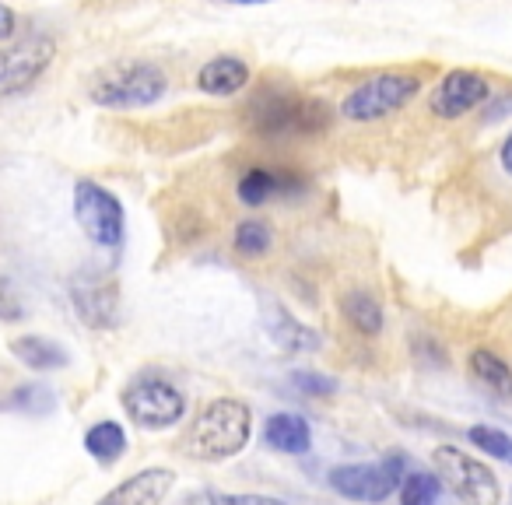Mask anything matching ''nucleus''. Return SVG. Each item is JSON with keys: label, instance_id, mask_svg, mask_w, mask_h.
Instances as JSON below:
<instances>
[{"label": "nucleus", "instance_id": "393cba45", "mask_svg": "<svg viewBox=\"0 0 512 505\" xmlns=\"http://www.w3.org/2000/svg\"><path fill=\"white\" fill-rule=\"evenodd\" d=\"M467 439H470V446L488 453L491 460L509 463L512 467V435L509 432H502V428H495V425H470Z\"/></svg>", "mask_w": 512, "mask_h": 505}, {"label": "nucleus", "instance_id": "f8f14e48", "mask_svg": "<svg viewBox=\"0 0 512 505\" xmlns=\"http://www.w3.org/2000/svg\"><path fill=\"white\" fill-rule=\"evenodd\" d=\"M306 190V176L288 165H249L235 183V197L246 207H264L271 200H292Z\"/></svg>", "mask_w": 512, "mask_h": 505}, {"label": "nucleus", "instance_id": "6ab92c4d", "mask_svg": "<svg viewBox=\"0 0 512 505\" xmlns=\"http://www.w3.org/2000/svg\"><path fill=\"white\" fill-rule=\"evenodd\" d=\"M85 453L102 467H113L116 460H123L127 456V432H123L120 421H95L85 432Z\"/></svg>", "mask_w": 512, "mask_h": 505}, {"label": "nucleus", "instance_id": "9d476101", "mask_svg": "<svg viewBox=\"0 0 512 505\" xmlns=\"http://www.w3.org/2000/svg\"><path fill=\"white\" fill-rule=\"evenodd\" d=\"M491 99V81L481 71H467V67H456V71L442 74V81L428 95V113L439 116V120H463L467 113L481 109Z\"/></svg>", "mask_w": 512, "mask_h": 505}, {"label": "nucleus", "instance_id": "4be33fe9", "mask_svg": "<svg viewBox=\"0 0 512 505\" xmlns=\"http://www.w3.org/2000/svg\"><path fill=\"white\" fill-rule=\"evenodd\" d=\"M4 407H11V411H18V414H29V418H46V414H53V407H57V393L43 383H25L11 390Z\"/></svg>", "mask_w": 512, "mask_h": 505}, {"label": "nucleus", "instance_id": "412c9836", "mask_svg": "<svg viewBox=\"0 0 512 505\" xmlns=\"http://www.w3.org/2000/svg\"><path fill=\"white\" fill-rule=\"evenodd\" d=\"M232 246H235V253H239V257H246V260L267 257V253H271V246H274L271 225H267V221H260V218H242L239 225H235Z\"/></svg>", "mask_w": 512, "mask_h": 505}, {"label": "nucleus", "instance_id": "ddd939ff", "mask_svg": "<svg viewBox=\"0 0 512 505\" xmlns=\"http://www.w3.org/2000/svg\"><path fill=\"white\" fill-rule=\"evenodd\" d=\"M172 484H176V474L169 467H144L137 474L123 477L95 505H165Z\"/></svg>", "mask_w": 512, "mask_h": 505}, {"label": "nucleus", "instance_id": "a211bd4d", "mask_svg": "<svg viewBox=\"0 0 512 505\" xmlns=\"http://www.w3.org/2000/svg\"><path fill=\"white\" fill-rule=\"evenodd\" d=\"M341 316L348 320V327L362 337H379L383 334V306L372 292L365 288H351L341 295Z\"/></svg>", "mask_w": 512, "mask_h": 505}, {"label": "nucleus", "instance_id": "f257e3e1", "mask_svg": "<svg viewBox=\"0 0 512 505\" xmlns=\"http://www.w3.org/2000/svg\"><path fill=\"white\" fill-rule=\"evenodd\" d=\"M242 120L253 137L267 144H292L327 134L334 123V109L309 92H299L288 81H264L256 85L242 106Z\"/></svg>", "mask_w": 512, "mask_h": 505}, {"label": "nucleus", "instance_id": "b1692460", "mask_svg": "<svg viewBox=\"0 0 512 505\" xmlns=\"http://www.w3.org/2000/svg\"><path fill=\"white\" fill-rule=\"evenodd\" d=\"M183 505H288L278 495H260V491H214L200 488L183 498Z\"/></svg>", "mask_w": 512, "mask_h": 505}, {"label": "nucleus", "instance_id": "9b49d317", "mask_svg": "<svg viewBox=\"0 0 512 505\" xmlns=\"http://www.w3.org/2000/svg\"><path fill=\"white\" fill-rule=\"evenodd\" d=\"M71 306L85 327L109 330L120 316V288L106 271H81L71 281Z\"/></svg>", "mask_w": 512, "mask_h": 505}, {"label": "nucleus", "instance_id": "7ed1b4c3", "mask_svg": "<svg viewBox=\"0 0 512 505\" xmlns=\"http://www.w3.org/2000/svg\"><path fill=\"white\" fill-rule=\"evenodd\" d=\"M169 92V74L151 60H120L99 71L88 85V99L102 109H144Z\"/></svg>", "mask_w": 512, "mask_h": 505}, {"label": "nucleus", "instance_id": "f03ea898", "mask_svg": "<svg viewBox=\"0 0 512 505\" xmlns=\"http://www.w3.org/2000/svg\"><path fill=\"white\" fill-rule=\"evenodd\" d=\"M253 435V411L239 397H218L193 418L179 453L197 463H221L239 456Z\"/></svg>", "mask_w": 512, "mask_h": 505}, {"label": "nucleus", "instance_id": "6e6552de", "mask_svg": "<svg viewBox=\"0 0 512 505\" xmlns=\"http://www.w3.org/2000/svg\"><path fill=\"white\" fill-rule=\"evenodd\" d=\"M407 474V456L390 453L376 463H341L330 470V488L348 502L383 505L390 495L400 491V481Z\"/></svg>", "mask_w": 512, "mask_h": 505}, {"label": "nucleus", "instance_id": "2eb2a0df", "mask_svg": "<svg viewBox=\"0 0 512 505\" xmlns=\"http://www.w3.org/2000/svg\"><path fill=\"white\" fill-rule=\"evenodd\" d=\"M8 351L18 358V365H25V369H32V372H60L71 365V351L43 334L11 337Z\"/></svg>", "mask_w": 512, "mask_h": 505}, {"label": "nucleus", "instance_id": "c85d7f7f", "mask_svg": "<svg viewBox=\"0 0 512 505\" xmlns=\"http://www.w3.org/2000/svg\"><path fill=\"white\" fill-rule=\"evenodd\" d=\"M498 169L512 179V130H509V137L502 141V148H498Z\"/></svg>", "mask_w": 512, "mask_h": 505}, {"label": "nucleus", "instance_id": "1a4fd4ad", "mask_svg": "<svg viewBox=\"0 0 512 505\" xmlns=\"http://www.w3.org/2000/svg\"><path fill=\"white\" fill-rule=\"evenodd\" d=\"M57 43L50 36H29L0 46V99L22 95L50 71Z\"/></svg>", "mask_w": 512, "mask_h": 505}, {"label": "nucleus", "instance_id": "20e7f679", "mask_svg": "<svg viewBox=\"0 0 512 505\" xmlns=\"http://www.w3.org/2000/svg\"><path fill=\"white\" fill-rule=\"evenodd\" d=\"M418 92H421L418 74L383 71V74H372V78L358 81L341 99L337 113L348 123H379V120H386V116L400 113L404 106H411Z\"/></svg>", "mask_w": 512, "mask_h": 505}, {"label": "nucleus", "instance_id": "aec40b11", "mask_svg": "<svg viewBox=\"0 0 512 505\" xmlns=\"http://www.w3.org/2000/svg\"><path fill=\"white\" fill-rule=\"evenodd\" d=\"M267 330H271L274 344H281V348H288V351H316L320 348L316 330L302 327V323L292 320L285 309H271V313H267Z\"/></svg>", "mask_w": 512, "mask_h": 505}, {"label": "nucleus", "instance_id": "c756f323", "mask_svg": "<svg viewBox=\"0 0 512 505\" xmlns=\"http://www.w3.org/2000/svg\"><path fill=\"white\" fill-rule=\"evenodd\" d=\"M225 4H239V8H253V4H267V0H225Z\"/></svg>", "mask_w": 512, "mask_h": 505}, {"label": "nucleus", "instance_id": "f3484780", "mask_svg": "<svg viewBox=\"0 0 512 505\" xmlns=\"http://www.w3.org/2000/svg\"><path fill=\"white\" fill-rule=\"evenodd\" d=\"M467 369L491 397L512 400V365L502 355H495L491 348H474L467 355Z\"/></svg>", "mask_w": 512, "mask_h": 505}, {"label": "nucleus", "instance_id": "cd10ccee", "mask_svg": "<svg viewBox=\"0 0 512 505\" xmlns=\"http://www.w3.org/2000/svg\"><path fill=\"white\" fill-rule=\"evenodd\" d=\"M15 32H18V15L0 0V43H11Z\"/></svg>", "mask_w": 512, "mask_h": 505}, {"label": "nucleus", "instance_id": "423d86ee", "mask_svg": "<svg viewBox=\"0 0 512 505\" xmlns=\"http://www.w3.org/2000/svg\"><path fill=\"white\" fill-rule=\"evenodd\" d=\"M432 463L439 481L460 498L463 505H502V484L495 470L460 446H435Z\"/></svg>", "mask_w": 512, "mask_h": 505}, {"label": "nucleus", "instance_id": "4468645a", "mask_svg": "<svg viewBox=\"0 0 512 505\" xmlns=\"http://www.w3.org/2000/svg\"><path fill=\"white\" fill-rule=\"evenodd\" d=\"M264 442L267 449L274 453H285V456H302L313 449V428L302 414H292V411H278L267 418L264 425Z\"/></svg>", "mask_w": 512, "mask_h": 505}, {"label": "nucleus", "instance_id": "dca6fc26", "mask_svg": "<svg viewBox=\"0 0 512 505\" xmlns=\"http://www.w3.org/2000/svg\"><path fill=\"white\" fill-rule=\"evenodd\" d=\"M249 85V64L239 57H211L197 71V88L214 99H228V95H239Z\"/></svg>", "mask_w": 512, "mask_h": 505}, {"label": "nucleus", "instance_id": "0eeeda50", "mask_svg": "<svg viewBox=\"0 0 512 505\" xmlns=\"http://www.w3.org/2000/svg\"><path fill=\"white\" fill-rule=\"evenodd\" d=\"M74 221L88 242L99 249H120L123 235H127V211H123L120 197L106 190L95 179H78L74 183Z\"/></svg>", "mask_w": 512, "mask_h": 505}, {"label": "nucleus", "instance_id": "39448f33", "mask_svg": "<svg viewBox=\"0 0 512 505\" xmlns=\"http://www.w3.org/2000/svg\"><path fill=\"white\" fill-rule=\"evenodd\" d=\"M120 404L127 418L144 432H165L186 418V393L172 379L158 372H141L120 390Z\"/></svg>", "mask_w": 512, "mask_h": 505}, {"label": "nucleus", "instance_id": "5701e85b", "mask_svg": "<svg viewBox=\"0 0 512 505\" xmlns=\"http://www.w3.org/2000/svg\"><path fill=\"white\" fill-rule=\"evenodd\" d=\"M397 498H400V505H439V498H442L439 474H428V470H407L404 481H400Z\"/></svg>", "mask_w": 512, "mask_h": 505}, {"label": "nucleus", "instance_id": "a878e982", "mask_svg": "<svg viewBox=\"0 0 512 505\" xmlns=\"http://www.w3.org/2000/svg\"><path fill=\"white\" fill-rule=\"evenodd\" d=\"M292 386L302 393V397H313V400H323V397H334L337 393V383L323 372H313V369H299L292 372Z\"/></svg>", "mask_w": 512, "mask_h": 505}, {"label": "nucleus", "instance_id": "bb28decb", "mask_svg": "<svg viewBox=\"0 0 512 505\" xmlns=\"http://www.w3.org/2000/svg\"><path fill=\"white\" fill-rule=\"evenodd\" d=\"M18 320H25V299L15 281L8 274H0V323H18Z\"/></svg>", "mask_w": 512, "mask_h": 505}]
</instances>
